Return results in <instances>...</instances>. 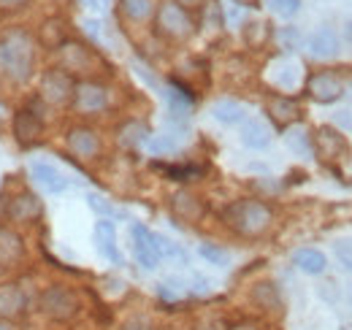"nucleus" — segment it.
<instances>
[{"mask_svg":"<svg viewBox=\"0 0 352 330\" xmlns=\"http://www.w3.org/2000/svg\"><path fill=\"white\" fill-rule=\"evenodd\" d=\"M0 71L14 84L30 82L36 71V43L22 28H11L0 36Z\"/></svg>","mask_w":352,"mask_h":330,"instance_id":"f257e3e1","label":"nucleus"},{"mask_svg":"<svg viewBox=\"0 0 352 330\" xmlns=\"http://www.w3.org/2000/svg\"><path fill=\"white\" fill-rule=\"evenodd\" d=\"M222 219L228 222L230 230H236L239 236H261L271 228L274 214L258 198H244V201H233L230 206H225Z\"/></svg>","mask_w":352,"mask_h":330,"instance_id":"f03ea898","label":"nucleus"},{"mask_svg":"<svg viewBox=\"0 0 352 330\" xmlns=\"http://www.w3.org/2000/svg\"><path fill=\"white\" fill-rule=\"evenodd\" d=\"M192 30H195V25L184 6H179L176 0L160 3V8H157V33L160 36H166L171 41H184L192 36Z\"/></svg>","mask_w":352,"mask_h":330,"instance_id":"7ed1b4c3","label":"nucleus"},{"mask_svg":"<svg viewBox=\"0 0 352 330\" xmlns=\"http://www.w3.org/2000/svg\"><path fill=\"white\" fill-rule=\"evenodd\" d=\"M41 311H44L49 320H57V322H65L71 317H76L79 311V298L76 292L63 285H52L41 292Z\"/></svg>","mask_w":352,"mask_h":330,"instance_id":"20e7f679","label":"nucleus"},{"mask_svg":"<svg viewBox=\"0 0 352 330\" xmlns=\"http://www.w3.org/2000/svg\"><path fill=\"white\" fill-rule=\"evenodd\" d=\"M131 241H133V254L138 260L141 268L155 271L160 265V249H157V233H152L146 225L133 222L131 225Z\"/></svg>","mask_w":352,"mask_h":330,"instance_id":"39448f33","label":"nucleus"},{"mask_svg":"<svg viewBox=\"0 0 352 330\" xmlns=\"http://www.w3.org/2000/svg\"><path fill=\"white\" fill-rule=\"evenodd\" d=\"M74 87H76V82L65 68H52L41 79V95H44L46 103L63 106V103H68L74 98Z\"/></svg>","mask_w":352,"mask_h":330,"instance_id":"423d86ee","label":"nucleus"},{"mask_svg":"<svg viewBox=\"0 0 352 330\" xmlns=\"http://www.w3.org/2000/svg\"><path fill=\"white\" fill-rule=\"evenodd\" d=\"M307 92L311 100L328 106V103H336L344 95V82L336 74H331V71H317V74L309 76Z\"/></svg>","mask_w":352,"mask_h":330,"instance_id":"0eeeda50","label":"nucleus"},{"mask_svg":"<svg viewBox=\"0 0 352 330\" xmlns=\"http://www.w3.org/2000/svg\"><path fill=\"white\" fill-rule=\"evenodd\" d=\"M74 109L79 114H98L109 106V89L98 82H79L74 87Z\"/></svg>","mask_w":352,"mask_h":330,"instance_id":"6e6552de","label":"nucleus"},{"mask_svg":"<svg viewBox=\"0 0 352 330\" xmlns=\"http://www.w3.org/2000/svg\"><path fill=\"white\" fill-rule=\"evenodd\" d=\"M41 214H44V204L33 192H16L6 208V217L11 222H36Z\"/></svg>","mask_w":352,"mask_h":330,"instance_id":"1a4fd4ad","label":"nucleus"},{"mask_svg":"<svg viewBox=\"0 0 352 330\" xmlns=\"http://www.w3.org/2000/svg\"><path fill=\"white\" fill-rule=\"evenodd\" d=\"M166 100H168V111H171V120H187L192 106H195V95L190 87H184L182 82L171 79L166 87Z\"/></svg>","mask_w":352,"mask_h":330,"instance_id":"9d476101","label":"nucleus"},{"mask_svg":"<svg viewBox=\"0 0 352 330\" xmlns=\"http://www.w3.org/2000/svg\"><path fill=\"white\" fill-rule=\"evenodd\" d=\"M314 146H317V155L322 160H342V157H347V141L333 127H320L317 135H314Z\"/></svg>","mask_w":352,"mask_h":330,"instance_id":"9b49d317","label":"nucleus"},{"mask_svg":"<svg viewBox=\"0 0 352 330\" xmlns=\"http://www.w3.org/2000/svg\"><path fill=\"white\" fill-rule=\"evenodd\" d=\"M301 74H304V68H301L298 60H293V57H279V60L271 63V74H268V76H271V82L276 84L279 89L290 92V89L298 87Z\"/></svg>","mask_w":352,"mask_h":330,"instance_id":"f8f14e48","label":"nucleus"},{"mask_svg":"<svg viewBox=\"0 0 352 330\" xmlns=\"http://www.w3.org/2000/svg\"><path fill=\"white\" fill-rule=\"evenodd\" d=\"M307 49L314 60H333V57L339 54V49H342V41H339L336 30L320 28V30H314V33L309 36Z\"/></svg>","mask_w":352,"mask_h":330,"instance_id":"ddd939ff","label":"nucleus"},{"mask_svg":"<svg viewBox=\"0 0 352 330\" xmlns=\"http://www.w3.org/2000/svg\"><path fill=\"white\" fill-rule=\"evenodd\" d=\"M95 244H98V252L109 263L122 265V252L117 247V230H114V222L111 219H98L95 222Z\"/></svg>","mask_w":352,"mask_h":330,"instance_id":"4468645a","label":"nucleus"},{"mask_svg":"<svg viewBox=\"0 0 352 330\" xmlns=\"http://www.w3.org/2000/svg\"><path fill=\"white\" fill-rule=\"evenodd\" d=\"M68 149L76 157L89 160V157H95L100 152V138H98V133L92 127H82V124L79 127H71L68 130Z\"/></svg>","mask_w":352,"mask_h":330,"instance_id":"2eb2a0df","label":"nucleus"},{"mask_svg":"<svg viewBox=\"0 0 352 330\" xmlns=\"http://www.w3.org/2000/svg\"><path fill=\"white\" fill-rule=\"evenodd\" d=\"M22 257H25V241H22V236L14 228L0 225V268H14Z\"/></svg>","mask_w":352,"mask_h":330,"instance_id":"dca6fc26","label":"nucleus"},{"mask_svg":"<svg viewBox=\"0 0 352 330\" xmlns=\"http://www.w3.org/2000/svg\"><path fill=\"white\" fill-rule=\"evenodd\" d=\"M41 133H44V122H41V117L36 111H28L25 109V111H16L14 114V135H16V141L22 146L36 144L41 138Z\"/></svg>","mask_w":352,"mask_h":330,"instance_id":"f3484780","label":"nucleus"},{"mask_svg":"<svg viewBox=\"0 0 352 330\" xmlns=\"http://www.w3.org/2000/svg\"><path fill=\"white\" fill-rule=\"evenodd\" d=\"M60 52H63V65H65L68 74H71V71H82V74H87V71H92V65H95V54H92V49L82 46V43L65 41L63 46H60Z\"/></svg>","mask_w":352,"mask_h":330,"instance_id":"a211bd4d","label":"nucleus"},{"mask_svg":"<svg viewBox=\"0 0 352 330\" xmlns=\"http://www.w3.org/2000/svg\"><path fill=\"white\" fill-rule=\"evenodd\" d=\"M241 144L247 149H255V152L265 149L271 144V127H268V122L261 120V117H247L241 122Z\"/></svg>","mask_w":352,"mask_h":330,"instance_id":"6ab92c4d","label":"nucleus"},{"mask_svg":"<svg viewBox=\"0 0 352 330\" xmlns=\"http://www.w3.org/2000/svg\"><path fill=\"white\" fill-rule=\"evenodd\" d=\"M30 176L36 179L38 187H44L46 192H52V195H60V192L68 190V179L49 163H33L30 165Z\"/></svg>","mask_w":352,"mask_h":330,"instance_id":"aec40b11","label":"nucleus"},{"mask_svg":"<svg viewBox=\"0 0 352 330\" xmlns=\"http://www.w3.org/2000/svg\"><path fill=\"white\" fill-rule=\"evenodd\" d=\"M171 211H174L179 219H184V222H198L201 217H204V201L201 198H195L192 192H187V190H179L174 198H171Z\"/></svg>","mask_w":352,"mask_h":330,"instance_id":"412c9836","label":"nucleus"},{"mask_svg":"<svg viewBox=\"0 0 352 330\" xmlns=\"http://www.w3.org/2000/svg\"><path fill=\"white\" fill-rule=\"evenodd\" d=\"M28 295L16 285H0V320H14L25 311Z\"/></svg>","mask_w":352,"mask_h":330,"instance_id":"4be33fe9","label":"nucleus"},{"mask_svg":"<svg viewBox=\"0 0 352 330\" xmlns=\"http://www.w3.org/2000/svg\"><path fill=\"white\" fill-rule=\"evenodd\" d=\"M293 263H296L298 271H304L309 276H320V274H325V268H328L325 254H322L320 249H311V247L296 249V252H293Z\"/></svg>","mask_w":352,"mask_h":330,"instance_id":"5701e85b","label":"nucleus"},{"mask_svg":"<svg viewBox=\"0 0 352 330\" xmlns=\"http://www.w3.org/2000/svg\"><path fill=\"white\" fill-rule=\"evenodd\" d=\"M212 117L220 124H241L247 120V109L239 100H233V98H220L212 106Z\"/></svg>","mask_w":352,"mask_h":330,"instance_id":"b1692460","label":"nucleus"},{"mask_svg":"<svg viewBox=\"0 0 352 330\" xmlns=\"http://www.w3.org/2000/svg\"><path fill=\"white\" fill-rule=\"evenodd\" d=\"M117 138H120V144L128 146V149H141V146H146V141L152 138V133H149L146 122L131 120V122H125L122 127H120Z\"/></svg>","mask_w":352,"mask_h":330,"instance_id":"393cba45","label":"nucleus"},{"mask_svg":"<svg viewBox=\"0 0 352 330\" xmlns=\"http://www.w3.org/2000/svg\"><path fill=\"white\" fill-rule=\"evenodd\" d=\"M268 114L274 117V122L276 124H290V122H296V120H298L301 109H298V103H296L293 98L276 95V98H271V100H268Z\"/></svg>","mask_w":352,"mask_h":330,"instance_id":"a878e982","label":"nucleus"},{"mask_svg":"<svg viewBox=\"0 0 352 330\" xmlns=\"http://www.w3.org/2000/svg\"><path fill=\"white\" fill-rule=\"evenodd\" d=\"M285 144L298 157H309L311 155V135H309V130L304 124H290L285 130Z\"/></svg>","mask_w":352,"mask_h":330,"instance_id":"bb28decb","label":"nucleus"},{"mask_svg":"<svg viewBox=\"0 0 352 330\" xmlns=\"http://www.w3.org/2000/svg\"><path fill=\"white\" fill-rule=\"evenodd\" d=\"M120 8L131 22H146L155 11V3L152 0H120Z\"/></svg>","mask_w":352,"mask_h":330,"instance_id":"cd10ccee","label":"nucleus"},{"mask_svg":"<svg viewBox=\"0 0 352 330\" xmlns=\"http://www.w3.org/2000/svg\"><path fill=\"white\" fill-rule=\"evenodd\" d=\"M157 249H160V260H171V263H187V252L174 244L171 239H166V236H157Z\"/></svg>","mask_w":352,"mask_h":330,"instance_id":"c85d7f7f","label":"nucleus"},{"mask_svg":"<svg viewBox=\"0 0 352 330\" xmlns=\"http://www.w3.org/2000/svg\"><path fill=\"white\" fill-rule=\"evenodd\" d=\"M263 3L271 14H276L282 19H290L301 11V0H263Z\"/></svg>","mask_w":352,"mask_h":330,"instance_id":"c756f323","label":"nucleus"},{"mask_svg":"<svg viewBox=\"0 0 352 330\" xmlns=\"http://www.w3.org/2000/svg\"><path fill=\"white\" fill-rule=\"evenodd\" d=\"M222 25H225L222 6L217 0H206V6H204V28L206 30H220Z\"/></svg>","mask_w":352,"mask_h":330,"instance_id":"7c9ffc66","label":"nucleus"},{"mask_svg":"<svg viewBox=\"0 0 352 330\" xmlns=\"http://www.w3.org/2000/svg\"><path fill=\"white\" fill-rule=\"evenodd\" d=\"M198 254L206 260V263H212V265H228L230 263V252L228 249L217 247V244H201L198 247Z\"/></svg>","mask_w":352,"mask_h":330,"instance_id":"2f4dec72","label":"nucleus"},{"mask_svg":"<svg viewBox=\"0 0 352 330\" xmlns=\"http://www.w3.org/2000/svg\"><path fill=\"white\" fill-rule=\"evenodd\" d=\"M166 176L174 179V182H195V179L204 176V168H198V165H171V168H166Z\"/></svg>","mask_w":352,"mask_h":330,"instance_id":"473e14b6","label":"nucleus"},{"mask_svg":"<svg viewBox=\"0 0 352 330\" xmlns=\"http://www.w3.org/2000/svg\"><path fill=\"white\" fill-rule=\"evenodd\" d=\"M187 292H190V289H187V285H184V282H179V279H166V282L157 287V295H160L163 300H168V303L182 300Z\"/></svg>","mask_w":352,"mask_h":330,"instance_id":"72a5a7b5","label":"nucleus"},{"mask_svg":"<svg viewBox=\"0 0 352 330\" xmlns=\"http://www.w3.org/2000/svg\"><path fill=\"white\" fill-rule=\"evenodd\" d=\"M252 295H255V300H258L261 306H265V309H276V306H279V292H276L274 285H268V282L258 285Z\"/></svg>","mask_w":352,"mask_h":330,"instance_id":"f704fd0d","label":"nucleus"},{"mask_svg":"<svg viewBox=\"0 0 352 330\" xmlns=\"http://www.w3.org/2000/svg\"><path fill=\"white\" fill-rule=\"evenodd\" d=\"M276 41H279V46L285 49V52H293V49H298L301 46V33H298V28H279V33H276Z\"/></svg>","mask_w":352,"mask_h":330,"instance_id":"c9c22d12","label":"nucleus"},{"mask_svg":"<svg viewBox=\"0 0 352 330\" xmlns=\"http://www.w3.org/2000/svg\"><path fill=\"white\" fill-rule=\"evenodd\" d=\"M87 204L92 211H98L100 214V219H109V217H117V208L111 206L106 198H100V195H95V192H89L87 195Z\"/></svg>","mask_w":352,"mask_h":330,"instance_id":"e433bc0d","label":"nucleus"},{"mask_svg":"<svg viewBox=\"0 0 352 330\" xmlns=\"http://www.w3.org/2000/svg\"><path fill=\"white\" fill-rule=\"evenodd\" d=\"M333 252H336V257H339V263L352 271V239H339L336 244H333Z\"/></svg>","mask_w":352,"mask_h":330,"instance_id":"4c0bfd02","label":"nucleus"},{"mask_svg":"<svg viewBox=\"0 0 352 330\" xmlns=\"http://www.w3.org/2000/svg\"><path fill=\"white\" fill-rule=\"evenodd\" d=\"M22 6H28V0H0V11H16Z\"/></svg>","mask_w":352,"mask_h":330,"instance_id":"58836bf2","label":"nucleus"},{"mask_svg":"<svg viewBox=\"0 0 352 330\" xmlns=\"http://www.w3.org/2000/svg\"><path fill=\"white\" fill-rule=\"evenodd\" d=\"M85 30H87L92 38H100V22H95V19H85Z\"/></svg>","mask_w":352,"mask_h":330,"instance_id":"ea45409f","label":"nucleus"},{"mask_svg":"<svg viewBox=\"0 0 352 330\" xmlns=\"http://www.w3.org/2000/svg\"><path fill=\"white\" fill-rule=\"evenodd\" d=\"M87 3H89V8H92V11H106L111 0H87Z\"/></svg>","mask_w":352,"mask_h":330,"instance_id":"a19ab883","label":"nucleus"},{"mask_svg":"<svg viewBox=\"0 0 352 330\" xmlns=\"http://www.w3.org/2000/svg\"><path fill=\"white\" fill-rule=\"evenodd\" d=\"M230 330H258V328L250 325V322H241V325H236V328H230Z\"/></svg>","mask_w":352,"mask_h":330,"instance_id":"79ce46f5","label":"nucleus"},{"mask_svg":"<svg viewBox=\"0 0 352 330\" xmlns=\"http://www.w3.org/2000/svg\"><path fill=\"white\" fill-rule=\"evenodd\" d=\"M179 6H195V3H201V0H176Z\"/></svg>","mask_w":352,"mask_h":330,"instance_id":"37998d69","label":"nucleus"},{"mask_svg":"<svg viewBox=\"0 0 352 330\" xmlns=\"http://www.w3.org/2000/svg\"><path fill=\"white\" fill-rule=\"evenodd\" d=\"M0 330H14V328L8 325V320H0Z\"/></svg>","mask_w":352,"mask_h":330,"instance_id":"c03bdc74","label":"nucleus"},{"mask_svg":"<svg viewBox=\"0 0 352 330\" xmlns=\"http://www.w3.org/2000/svg\"><path fill=\"white\" fill-rule=\"evenodd\" d=\"M233 3H244V6H250V3H255V0H233Z\"/></svg>","mask_w":352,"mask_h":330,"instance_id":"a18cd8bd","label":"nucleus"},{"mask_svg":"<svg viewBox=\"0 0 352 330\" xmlns=\"http://www.w3.org/2000/svg\"><path fill=\"white\" fill-rule=\"evenodd\" d=\"M3 114H6V109H3V103H0V117H3Z\"/></svg>","mask_w":352,"mask_h":330,"instance_id":"49530a36","label":"nucleus"}]
</instances>
